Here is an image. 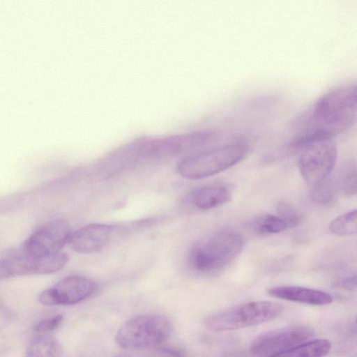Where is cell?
Here are the masks:
<instances>
[{
    "mask_svg": "<svg viewBox=\"0 0 357 357\" xmlns=\"http://www.w3.org/2000/svg\"><path fill=\"white\" fill-rule=\"evenodd\" d=\"M356 84H344L320 97L298 121L299 132L289 144L303 149L314 142L333 139L351 128L356 121Z\"/></svg>",
    "mask_w": 357,
    "mask_h": 357,
    "instance_id": "cell-1",
    "label": "cell"
},
{
    "mask_svg": "<svg viewBox=\"0 0 357 357\" xmlns=\"http://www.w3.org/2000/svg\"><path fill=\"white\" fill-rule=\"evenodd\" d=\"M248 151L246 142L237 140L188 155L179 162L177 169L187 179L206 178L235 165L245 157Z\"/></svg>",
    "mask_w": 357,
    "mask_h": 357,
    "instance_id": "cell-2",
    "label": "cell"
},
{
    "mask_svg": "<svg viewBox=\"0 0 357 357\" xmlns=\"http://www.w3.org/2000/svg\"><path fill=\"white\" fill-rule=\"evenodd\" d=\"M242 236L231 230L217 231L196 244L189 256L192 268L200 273L218 271L229 264L241 252Z\"/></svg>",
    "mask_w": 357,
    "mask_h": 357,
    "instance_id": "cell-3",
    "label": "cell"
},
{
    "mask_svg": "<svg viewBox=\"0 0 357 357\" xmlns=\"http://www.w3.org/2000/svg\"><path fill=\"white\" fill-rule=\"evenodd\" d=\"M283 310V305L277 302H247L211 315L206 319L205 325L215 332L237 330L269 321Z\"/></svg>",
    "mask_w": 357,
    "mask_h": 357,
    "instance_id": "cell-4",
    "label": "cell"
},
{
    "mask_svg": "<svg viewBox=\"0 0 357 357\" xmlns=\"http://www.w3.org/2000/svg\"><path fill=\"white\" fill-rule=\"evenodd\" d=\"M172 331L169 320L158 314H142L125 322L115 340L125 349L142 350L164 342Z\"/></svg>",
    "mask_w": 357,
    "mask_h": 357,
    "instance_id": "cell-5",
    "label": "cell"
},
{
    "mask_svg": "<svg viewBox=\"0 0 357 357\" xmlns=\"http://www.w3.org/2000/svg\"><path fill=\"white\" fill-rule=\"evenodd\" d=\"M298 160V168L304 180L316 185L326 179L335 165L337 156L333 139H322L304 147Z\"/></svg>",
    "mask_w": 357,
    "mask_h": 357,
    "instance_id": "cell-6",
    "label": "cell"
},
{
    "mask_svg": "<svg viewBox=\"0 0 357 357\" xmlns=\"http://www.w3.org/2000/svg\"><path fill=\"white\" fill-rule=\"evenodd\" d=\"M313 329L307 325H291L263 333L253 340L250 351L266 357L289 349L310 339Z\"/></svg>",
    "mask_w": 357,
    "mask_h": 357,
    "instance_id": "cell-7",
    "label": "cell"
},
{
    "mask_svg": "<svg viewBox=\"0 0 357 357\" xmlns=\"http://www.w3.org/2000/svg\"><path fill=\"white\" fill-rule=\"evenodd\" d=\"M68 222L63 219L51 220L35 231L24 241L22 253L44 257L60 252L71 236Z\"/></svg>",
    "mask_w": 357,
    "mask_h": 357,
    "instance_id": "cell-8",
    "label": "cell"
},
{
    "mask_svg": "<svg viewBox=\"0 0 357 357\" xmlns=\"http://www.w3.org/2000/svg\"><path fill=\"white\" fill-rule=\"evenodd\" d=\"M67 254L60 252L44 257H33L24 253L0 260L4 278L14 276L43 275L57 272L68 261Z\"/></svg>",
    "mask_w": 357,
    "mask_h": 357,
    "instance_id": "cell-9",
    "label": "cell"
},
{
    "mask_svg": "<svg viewBox=\"0 0 357 357\" xmlns=\"http://www.w3.org/2000/svg\"><path fill=\"white\" fill-rule=\"evenodd\" d=\"M96 285L82 275H69L59 280L53 287L38 295V301L45 305H74L89 298Z\"/></svg>",
    "mask_w": 357,
    "mask_h": 357,
    "instance_id": "cell-10",
    "label": "cell"
},
{
    "mask_svg": "<svg viewBox=\"0 0 357 357\" xmlns=\"http://www.w3.org/2000/svg\"><path fill=\"white\" fill-rule=\"evenodd\" d=\"M118 228L107 224H89L73 233L68 243L70 248L78 253L97 252L110 242Z\"/></svg>",
    "mask_w": 357,
    "mask_h": 357,
    "instance_id": "cell-11",
    "label": "cell"
},
{
    "mask_svg": "<svg viewBox=\"0 0 357 357\" xmlns=\"http://www.w3.org/2000/svg\"><path fill=\"white\" fill-rule=\"evenodd\" d=\"M271 296L310 305H326L333 302L331 295L324 291L298 286H278L270 288Z\"/></svg>",
    "mask_w": 357,
    "mask_h": 357,
    "instance_id": "cell-12",
    "label": "cell"
},
{
    "mask_svg": "<svg viewBox=\"0 0 357 357\" xmlns=\"http://www.w3.org/2000/svg\"><path fill=\"white\" fill-rule=\"evenodd\" d=\"M231 198L230 191L222 185H211L197 188L188 195L190 204L197 209L208 210L218 207Z\"/></svg>",
    "mask_w": 357,
    "mask_h": 357,
    "instance_id": "cell-13",
    "label": "cell"
},
{
    "mask_svg": "<svg viewBox=\"0 0 357 357\" xmlns=\"http://www.w3.org/2000/svg\"><path fill=\"white\" fill-rule=\"evenodd\" d=\"M332 348L330 340L316 339L268 357H324Z\"/></svg>",
    "mask_w": 357,
    "mask_h": 357,
    "instance_id": "cell-14",
    "label": "cell"
},
{
    "mask_svg": "<svg viewBox=\"0 0 357 357\" xmlns=\"http://www.w3.org/2000/svg\"><path fill=\"white\" fill-rule=\"evenodd\" d=\"M26 357H61V349L49 334H36L28 346Z\"/></svg>",
    "mask_w": 357,
    "mask_h": 357,
    "instance_id": "cell-15",
    "label": "cell"
},
{
    "mask_svg": "<svg viewBox=\"0 0 357 357\" xmlns=\"http://www.w3.org/2000/svg\"><path fill=\"white\" fill-rule=\"evenodd\" d=\"M252 229L259 235L267 236L282 232L287 229V226L279 216L266 214L253 221Z\"/></svg>",
    "mask_w": 357,
    "mask_h": 357,
    "instance_id": "cell-16",
    "label": "cell"
},
{
    "mask_svg": "<svg viewBox=\"0 0 357 357\" xmlns=\"http://www.w3.org/2000/svg\"><path fill=\"white\" fill-rule=\"evenodd\" d=\"M357 211L351 210L333 219L330 225L331 233L339 236H348L356 234Z\"/></svg>",
    "mask_w": 357,
    "mask_h": 357,
    "instance_id": "cell-17",
    "label": "cell"
},
{
    "mask_svg": "<svg viewBox=\"0 0 357 357\" xmlns=\"http://www.w3.org/2000/svg\"><path fill=\"white\" fill-rule=\"evenodd\" d=\"M335 188L331 181L323 180L314 185L312 192V199L319 204H328L335 197Z\"/></svg>",
    "mask_w": 357,
    "mask_h": 357,
    "instance_id": "cell-18",
    "label": "cell"
},
{
    "mask_svg": "<svg viewBox=\"0 0 357 357\" xmlns=\"http://www.w3.org/2000/svg\"><path fill=\"white\" fill-rule=\"evenodd\" d=\"M355 164L349 162L345 165L341 176V187L344 193L348 196L356 194L357 178Z\"/></svg>",
    "mask_w": 357,
    "mask_h": 357,
    "instance_id": "cell-19",
    "label": "cell"
},
{
    "mask_svg": "<svg viewBox=\"0 0 357 357\" xmlns=\"http://www.w3.org/2000/svg\"><path fill=\"white\" fill-rule=\"evenodd\" d=\"M278 216H279L288 227H295L302 221L301 213L290 204L280 202L277 206Z\"/></svg>",
    "mask_w": 357,
    "mask_h": 357,
    "instance_id": "cell-20",
    "label": "cell"
},
{
    "mask_svg": "<svg viewBox=\"0 0 357 357\" xmlns=\"http://www.w3.org/2000/svg\"><path fill=\"white\" fill-rule=\"evenodd\" d=\"M63 321L61 314H54L39 321L33 331L37 335H47L56 329Z\"/></svg>",
    "mask_w": 357,
    "mask_h": 357,
    "instance_id": "cell-21",
    "label": "cell"
},
{
    "mask_svg": "<svg viewBox=\"0 0 357 357\" xmlns=\"http://www.w3.org/2000/svg\"><path fill=\"white\" fill-rule=\"evenodd\" d=\"M159 354L161 357H187L185 351L170 347L162 348L159 350Z\"/></svg>",
    "mask_w": 357,
    "mask_h": 357,
    "instance_id": "cell-22",
    "label": "cell"
},
{
    "mask_svg": "<svg viewBox=\"0 0 357 357\" xmlns=\"http://www.w3.org/2000/svg\"><path fill=\"white\" fill-rule=\"evenodd\" d=\"M340 286L347 290H353L356 287V275L349 276L344 278L341 283Z\"/></svg>",
    "mask_w": 357,
    "mask_h": 357,
    "instance_id": "cell-23",
    "label": "cell"
},
{
    "mask_svg": "<svg viewBox=\"0 0 357 357\" xmlns=\"http://www.w3.org/2000/svg\"><path fill=\"white\" fill-rule=\"evenodd\" d=\"M114 357H130V356H127V355H119V356H114Z\"/></svg>",
    "mask_w": 357,
    "mask_h": 357,
    "instance_id": "cell-24",
    "label": "cell"
}]
</instances>
